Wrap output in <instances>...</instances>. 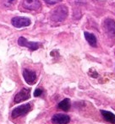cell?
<instances>
[{"instance_id": "6da1fadb", "label": "cell", "mask_w": 115, "mask_h": 124, "mask_svg": "<svg viewBox=\"0 0 115 124\" xmlns=\"http://www.w3.org/2000/svg\"><path fill=\"white\" fill-rule=\"evenodd\" d=\"M68 16V8L64 5L58 6L55 9H53L51 15V19L54 22H62Z\"/></svg>"}, {"instance_id": "7a4b0ae2", "label": "cell", "mask_w": 115, "mask_h": 124, "mask_svg": "<svg viewBox=\"0 0 115 124\" xmlns=\"http://www.w3.org/2000/svg\"><path fill=\"white\" fill-rule=\"evenodd\" d=\"M31 111V105L30 103L23 104L21 106H19L17 107L14 108L11 112V116L13 118H17L19 116H25V115H26Z\"/></svg>"}, {"instance_id": "3957f363", "label": "cell", "mask_w": 115, "mask_h": 124, "mask_svg": "<svg viewBox=\"0 0 115 124\" xmlns=\"http://www.w3.org/2000/svg\"><path fill=\"white\" fill-rule=\"evenodd\" d=\"M31 97V89L22 88L18 93L15 95L14 101L15 103H20L25 101H27Z\"/></svg>"}, {"instance_id": "277c9868", "label": "cell", "mask_w": 115, "mask_h": 124, "mask_svg": "<svg viewBox=\"0 0 115 124\" xmlns=\"http://www.w3.org/2000/svg\"><path fill=\"white\" fill-rule=\"evenodd\" d=\"M18 44L20 46H25V47L29 48L31 51H36L37 50L40 46H41V43L39 42H33V41H29L27 39H25L23 36H20L18 40Z\"/></svg>"}, {"instance_id": "5b68a950", "label": "cell", "mask_w": 115, "mask_h": 124, "mask_svg": "<svg viewBox=\"0 0 115 124\" xmlns=\"http://www.w3.org/2000/svg\"><path fill=\"white\" fill-rule=\"evenodd\" d=\"M11 22L12 25L15 28L26 27V26H29L31 23V20L26 17H15L12 19Z\"/></svg>"}, {"instance_id": "8992f818", "label": "cell", "mask_w": 115, "mask_h": 124, "mask_svg": "<svg viewBox=\"0 0 115 124\" xmlns=\"http://www.w3.org/2000/svg\"><path fill=\"white\" fill-rule=\"evenodd\" d=\"M104 30L110 37H114L115 36V21L113 19H106L103 23Z\"/></svg>"}, {"instance_id": "52a82bcc", "label": "cell", "mask_w": 115, "mask_h": 124, "mask_svg": "<svg viewBox=\"0 0 115 124\" xmlns=\"http://www.w3.org/2000/svg\"><path fill=\"white\" fill-rule=\"evenodd\" d=\"M23 77H24L25 81L30 85H34L36 81V74L34 72V71L30 70V69H24Z\"/></svg>"}, {"instance_id": "ba28073f", "label": "cell", "mask_w": 115, "mask_h": 124, "mask_svg": "<svg viewBox=\"0 0 115 124\" xmlns=\"http://www.w3.org/2000/svg\"><path fill=\"white\" fill-rule=\"evenodd\" d=\"M23 7L26 9L36 11L41 8V3L39 0H23Z\"/></svg>"}, {"instance_id": "9c48e42d", "label": "cell", "mask_w": 115, "mask_h": 124, "mask_svg": "<svg viewBox=\"0 0 115 124\" xmlns=\"http://www.w3.org/2000/svg\"><path fill=\"white\" fill-rule=\"evenodd\" d=\"M70 122V117L65 114H55L52 117V123L54 124H68Z\"/></svg>"}, {"instance_id": "30bf717a", "label": "cell", "mask_w": 115, "mask_h": 124, "mask_svg": "<svg viewBox=\"0 0 115 124\" xmlns=\"http://www.w3.org/2000/svg\"><path fill=\"white\" fill-rule=\"evenodd\" d=\"M84 36H85V38L87 41V42L90 44V46H93V47H96L97 46V37L95 36V35L92 34V33H90V32H86L84 33Z\"/></svg>"}, {"instance_id": "8fae6325", "label": "cell", "mask_w": 115, "mask_h": 124, "mask_svg": "<svg viewBox=\"0 0 115 124\" xmlns=\"http://www.w3.org/2000/svg\"><path fill=\"white\" fill-rule=\"evenodd\" d=\"M101 114L102 115L104 120L107 121V123L115 124V115L114 113L107 111H104V110H101Z\"/></svg>"}, {"instance_id": "7c38bea8", "label": "cell", "mask_w": 115, "mask_h": 124, "mask_svg": "<svg viewBox=\"0 0 115 124\" xmlns=\"http://www.w3.org/2000/svg\"><path fill=\"white\" fill-rule=\"evenodd\" d=\"M58 107L64 111H68L70 109V100L68 98L63 100L62 101H60V102L58 103Z\"/></svg>"}, {"instance_id": "4fadbf2b", "label": "cell", "mask_w": 115, "mask_h": 124, "mask_svg": "<svg viewBox=\"0 0 115 124\" xmlns=\"http://www.w3.org/2000/svg\"><path fill=\"white\" fill-rule=\"evenodd\" d=\"M42 93H43L42 89L37 88V89H36V90L34 91V96L35 97H39V96H41V95H42Z\"/></svg>"}, {"instance_id": "5bb4252c", "label": "cell", "mask_w": 115, "mask_h": 124, "mask_svg": "<svg viewBox=\"0 0 115 124\" xmlns=\"http://www.w3.org/2000/svg\"><path fill=\"white\" fill-rule=\"evenodd\" d=\"M48 4H50V5H53V4H56V3H59L61 2L62 0H44Z\"/></svg>"}, {"instance_id": "9a60e30c", "label": "cell", "mask_w": 115, "mask_h": 124, "mask_svg": "<svg viewBox=\"0 0 115 124\" xmlns=\"http://www.w3.org/2000/svg\"><path fill=\"white\" fill-rule=\"evenodd\" d=\"M15 1V0H3V3H4V5H6V6H10L11 4H13Z\"/></svg>"}]
</instances>
